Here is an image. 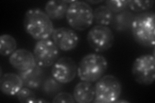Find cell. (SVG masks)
Here are the masks:
<instances>
[{"label":"cell","instance_id":"1","mask_svg":"<svg viewBox=\"0 0 155 103\" xmlns=\"http://www.w3.org/2000/svg\"><path fill=\"white\" fill-rule=\"evenodd\" d=\"M23 27L28 35L36 41L48 39L54 30L51 19L38 8H31L25 12Z\"/></svg>","mask_w":155,"mask_h":103},{"label":"cell","instance_id":"2","mask_svg":"<svg viewBox=\"0 0 155 103\" xmlns=\"http://www.w3.org/2000/svg\"><path fill=\"white\" fill-rule=\"evenodd\" d=\"M155 14L145 12L135 15L130 30L134 41L143 47L154 48Z\"/></svg>","mask_w":155,"mask_h":103},{"label":"cell","instance_id":"3","mask_svg":"<svg viewBox=\"0 0 155 103\" xmlns=\"http://www.w3.org/2000/svg\"><path fill=\"white\" fill-rule=\"evenodd\" d=\"M107 68L105 57L98 53H89L80 60L77 73L81 81L94 82L104 76Z\"/></svg>","mask_w":155,"mask_h":103},{"label":"cell","instance_id":"4","mask_svg":"<svg viewBox=\"0 0 155 103\" xmlns=\"http://www.w3.org/2000/svg\"><path fill=\"white\" fill-rule=\"evenodd\" d=\"M65 18L74 30L84 31L93 23V10L85 2L74 1L69 5Z\"/></svg>","mask_w":155,"mask_h":103},{"label":"cell","instance_id":"5","mask_svg":"<svg viewBox=\"0 0 155 103\" xmlns=\"http://www.w3.org/2000/svg\"><path fill=\"white\" fill-rule=\"evenodd\" d=\"M94 103H111L118 99L122 93V85L113 75L101 77L95 84Z\"/></svg>","mask_w":155,"mask_h":103},{"label":"cell","instance_id":"6","mask_svg":"<svg viewBox=\"0 0 155 103\" xmlns=\"http://www.w3.org/2000/svg\"><path fill=\"white\" fill-rule=\"evenodd\" d=\"M132 75L135 81L143 85H151L155 80L154 54H144L133 63Z\"/></svg>","mask_w":155,"mask_h":103},{"label":"cell","instance_id":"7","mask_svg":"<svg viewBox=\"0 0 155 103\" xmlns=\"http://www.w3.org/2000/svg\"><path fill=\"white\" fill-rule=\"evenodd\" d=\"M87 42L96 52H104L113 47L114 36L113 31L107 26L95 25L87 34Z\"/></svg>","mask_w":155,"mask_h":103},{"label":"cell","instance_id":"8","mask_svg":"<svg viewBox=\"0 0 155 103\" xmlns=\"http://www.w3.org/2000/svg\"><path fill=\"white\" fill-rule=\"evenodd\" d=\"M36 64L41 68H48L58 60L60 56L59 49L53 42L48 39L37 41L33 50Z\"/></svg>","mask_w":155,"mask_h":103},{"label":"cell","instance_id":"9","mask_svg":"<svg viewBox=\"0 0 155 103\" xmlns=\"http://www.w3.org/2000/svg\"><path fill=\"white\" fill-rule=\"evenodd\" d=\"M78 66L73 59L62 57L53 65L51 74L61 84H67L73 80L77 73Z\"/></svg>","mask_w":155,"mask_h":103},{"label":"cell","instance_id":"10","mask_svg":"<svg viewBox=\"0 0 155 103\" xmlns=\"http://www.w3.org/2000/svg\"><path fill=\"white\" fill-rule=\"evenodd\" d=\"M51 36L56 47L63 52L74 50L78 45L80 40L78 35L74 30L66 27L54 29Z\"/></svg>","mask_w":155,"mask_h":103},{"label":"cell","instance_id":"11","mask_svg":"<svg viewBox=\"0 0 155 103\" xmlns=\"http://www.w3.org/2000/svg\"><path fill=\"white\" fill-rule=\"evenodd\" d=\"M8 61L11 65L18 72L28 70L37 65L33 53L24 48L14 51L9 56Z\"/></svg>","mask_w":155,"mask_h":103},{"label":"cell","instance_id":"12","mask_svg":"<svg viewBox=\"0 0 155 103\" xmlns=\"http://www.w3.org/2000/svg\"><path fill=\"white\" fill-rule=\"evenodd\" d=\"M23 86L21 78L16 73H7L0 77V90L5 95H15Z\"/></svg>","mask_w":155,"mask_h":103},{"label":"cell","instance_id":"13","mask_svg":"<svg viewBox=\"0 0 155 103\" xmlns=\"http://www.w3.org/2000/svg\"><path fill=\"white\" fill-rule=\"evenodd\" d=\"M23 82V86L31 89H38L41 86L44 79L45 73L43 68L38 65L27 71L18 72Z\"/></svg>","mask_w":155,"mask_h":103},{"label":"cell","instance_id":"14","mask_svg":"<svg viewBox=\"0 0 155 103\" xmlns=\"http://www.w3.org/2000/svg\"><path fill=\"white\" fill-rule=\"evenodd\" d=\"M73 97L76 102L91 103L93 102L95 97V86L92 82L81 81L75 86Z\"/></svg>","mask_w":155,"mask_h":103},{"label":"cell","instance_id":"15","mask_svg":"<svg viewBox=\"0 0 155 103\" xmlns=\"http://www.w3.org/2000/svg\"><path fill=\"white\" fill-rule=\"evenodd\" d=\"M68 7L65 1H49L45 4V12L51 20H61L66 17Z\"/></svg>","mask_w":155,"mask_h":103},{"label":"cell","instance_id":"16","mask_svg":"<svg viewBox=\"0 0 155 103\" xmlns=\"http://www.w3.org/2000/svg\"><path fill=\"white\" fill-rule=\"evenodd\" d=\"M134 16L135 15L133 12L127 10L114 15L110 24L116 31H126L131 27Z\"/></svg>","mask_w":155,"mask_h":103},{"label":"cell","instance_id":"17","mask_svg":"<svg viewBox=\"0 0 155 103\" xmlns=\"http://www.w3.org/2000/svg\"><path fill=\"white\" fill-rule=\"evenodd\" d=\"M114 14L105 5H100L93 11V22L96 25L109 26L111 24Z\"/></svg>","mask_w":155,"mask_h":103},{"label":"cell","instance_id":"18","mask_svg":"<svg viewBox=\"0 0 155 103\" xmlns=\"http://www.w3.org/2000/svg\"><path fill=\"white\" fill-rule=\"evenodd\" d=\"M16 39L9 34H2L0 36V53L2 56H11L16 50Z\"/></svg>","mask_w":155,"mask_h":103},{"label":"cell","instance_id":"19","mask_svg":"<svg viewBox=\"0 0 155 103\" xmlns=\"http://www.w3.org/2000/svg\"><path fill=\"white\" fill-rule=\"evenodd\" d=\"M61 83L57 81L52 76L48 77L43 82L42 89L45 94L52 95L61 89Z\"/></svg>","mask_w":155,"mask_h":103},{"label":"cell","instance_id":"20","mask_svg":"<svg viewBox=\"0 0 155 103\" xmlns=\"http://www.w3.org/2000/svg\"><path fill=\"white\" fill-rule=\"evenodd\" d=\"M154 4V1H136L130 0L129 1V8L134 12H141L149 11L151 9Z\"/></svg>","mask_w":155,"mask_h":103},{"label":"cell","instance_id":"21","mask_svg":"<svg viewBox=\"0 0 155 103\" xmlns=\"http://www.w3.org/2000/svg\"><path fill=\"white\" fill-rule=\"evenodd\" d=\"M105 6L107 7L113 14H118L127 11L129 8V1L127 0H112L106 1Z\"/></svg>","mask_w":155,"mask_h":103},{"label":"cell","instance_id":"22","mask_svg":"<svg viewBox=\"0 0 155 103\" xmlns=\"http://www.w3.org/2000/svg\"><path fill=\"white\" fill-rule=\"evenodd\" d=\"M16 95L18 101L23 103H34L37 100L35 92L27 87L22 88Z\"/></svg>","mask_w":155,"mask_h":103},{"label":"cell","instance_id":"23","mask_svg":"<svg viewBox=\"0 0 155 103\" xmlns=\"http://www.w3.org/2000/svg\"><path fill=\"white\" fill-rule=\"evenodd\" d=\"M52 102H67V103H74L76 102L72 94L67 92H60L53 98Z\"/></svg>","mask_w":155,"mask_h":103},{"label":"cell","instance_id":"24","mask_svg":"<svg viewBox=\"0 0 155 103\" xmlns=\"http://www.w3.org/2000/svg\"><path fill=\"white\" fill-rule=\"evenodd\" d=\"M104 2V1H87L86 2V3H91V4H93V5H96V4H99Z\"/></svg>","mask_w":155,"mask_h":103},{"label":"cell","instance_id":"25","mask_svg":"<svg viewBox=\"0 0 155 103\" xmlns=\"http://www.w3.org/2000/svg\"><path fill=\"white\" fill-rule=\"evenodd\" d=\"M114 102H117V103H120V102H126V103H129V101H126V100H118V99H117Z\"/></svg>","mask_w":155,"mask_h":103},{"label":"cell","instance_id":"26","mask_svg":"<svg viewBox=\"0 0 155 103\" xmlns=\"http://www.w3.org/2000/svg\"><path fill=\"white\" fill-rule=\"evenodd\" d=\"M36 102H47V101L44 100H41V99H37L36 101Z\"/></svg>","mask_w":155,"mask_h":103}]
</instances>
